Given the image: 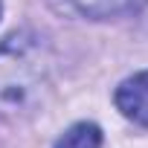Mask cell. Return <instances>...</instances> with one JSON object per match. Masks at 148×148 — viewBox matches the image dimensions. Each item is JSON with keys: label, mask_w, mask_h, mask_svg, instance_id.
Returning <instances> with one entry per match:
<instances>
[{"label": "cell", "mask_w": 148, "mask_h": 148, "mask_svg": "<svg viewBox=\"0 0 148 148\" xmlns=\"http://www.w3.org/2000/svg\"><path fill=\"white\" fill-rule=\"evenodd\" d=\"M55 148H102V131L93 122H76L73 128L64 131Z\"/></svg>", "instance_id": "obj_3"}, {"label": "cell", "mask_w": 148, "mask_h": 148, "mask_svg": "<svg viewBox=\"0 0 148 148\" xmlns=\"http://www.w3.org/2000/svg\"><path fill=\"white\" fill-rule=\"evenodd\" d=\"M113 99H116V108H119V113L125 119L148 128V70L125 79L116 87Z\"/></svg>", "instance_id": "obj_2"}, {"label": "cell", "mask_w": 148, "mask_h": 148, "mask_svg": "<svg viewBox=\"0 0 148 148\" xmlns=\"http://www.w3.org/2000/svg\"><path fill=\"white\" fill-rule=\"evenodd\" d=\"M0 15H3V6H0Z\"/></svg>", "instance_id": "obj_5"}, {"label": "cell", "mask_w": 148, "mask_h": 148, "mask_svg": "<svg viewBox=\"0 0 148 148\" xmlns=\"http://www.w3.org/2000/svg\"><path fill=\"white\" fill-rule=\"evenodd\" d=\"M67 3L76 9L79 15H84V18L102 21V18H113L122 9H128L131 0H67Z\"/></svg>", "instance_id": "obj_4"}, {"label": "cell", "mask_w": 148, "mask_h": 148, "mask_svg": "<svg viewBox=\"0 0 148 148\" xmlns=\"http://www.w3.org/2000/svg\"><path fill=\"white\" fill-rule=\"evenodd\" d=\"M49 87V47L35 32L0 41V116L29 113Z\"/></svg>", "instance_id": "obj_1"}]
</instances>
